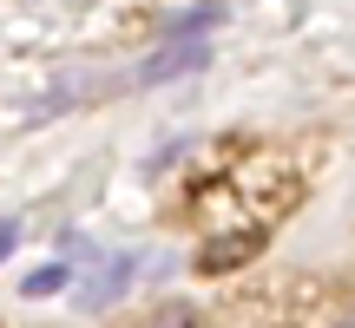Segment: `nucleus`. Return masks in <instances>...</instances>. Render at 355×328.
Listing matches in <instances>:
<instances>
[{
    "instance_id": "obj_4",
    "label": "nucleus",
    "mask_w": 355,
    "mask_h": 328,
    "mask_svg": "<svg viewBox=\"0 0 355 328\" xmlns=\"http://www.w3.org/2000/svg\"><path fill=\"white\" fill-rule=\"evenodd\" d=\"M66 276H73V269H66V263H53V269H33L20 289H26V295H46V289H66Z\"/></svg>"
},
{
    "instance_id": "obj_3",
    "label": "nucleus",
    "mask_w": 355,
    "mask_h": 328,
    "mask_svg": "<svg viewBox=\"0 0 355 328\" xmlns=\"http://www.w3.org/2000/svg\"><path fill=\"white\" fill-rule=\"evenodd\" d=\"M132 282V256H119L112 269H99V276L79 289V309H99V302H119V289Z\"/></svg>"
},
{
    "instance_id": "obj_2",
    "label": "nucleus",
    "mask_w": 355,
    "mask_h": 328,
    "mask_svg": "<svg viewBox=\"0 0 355 328\" xmlns=\"http://www.w3.org/2000/svg\"><path fill=\"white\" fill-rule=\"evenodd\" d=\"M257 243H263L257 230H243V237H217V243H204V250H198V269H204V276H211V269H237Z\"/></svg>"
},
{
    "instance_id": "obj_5",
    "label": "nucleus",
    "mask_w": 355,
    "mask_h": 328,
    "mask_svg": "<svg viewBox=\"0 0 355 328\" xmlns=\"http://www.w3.org/2000/svg\"><path fill=\"white\" fill-rule=\"evenodd\" d=\"M336 328H355V316H343V322H336Z\"/></svg>"
},
{
    "instance_id": "obj_1",
    "label": "nucleus",
    "mask_w": 355,
    "mask_h": 328,
    "mask_svg": "<svg viewBox=\"0 0 355 328\" xmlns=\"http://www.w3.org/2000/svg\"><path fill=\"white\" fill-rule=\"evenodd\" d=\"M204 60H211L204 39H171L165 53H152V60L139 66V79H178V73H191V66H204Z\"/></svg>"
}]
</instances>
